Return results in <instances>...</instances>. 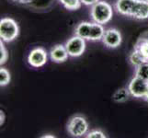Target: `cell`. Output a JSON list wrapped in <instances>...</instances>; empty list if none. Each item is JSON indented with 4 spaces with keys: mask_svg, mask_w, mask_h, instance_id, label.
Returning a JSON list of instances; mask_svg holds the SVG:
<instances>
[{
    "mask_svg": "<svg viewBox=\"0 0 148 138\" xmlns=\"http://www.w3.org/2000/svg\"><path fill=\"white\" fill-rule=\"evenodd\" d=\"M113 11L110 5L105 1H99L91 8V17L95 22L99 24L108 23L112 18Z\"/></svg>",
    "mask_w": 148,
    "mask_h": 138,
    "instance_id": "6da1fadb",
    "label": "cell"
},
{
    "mask_svg": "<svg viewBox=\"0 0 148 138\" xmlns=\"http://www.w3.org/2000/svg\"><path fill=\"white\" fill-rule=\"evenodd\" d=\"M18 35V26L14 19H2L0 21V37L4 42H12Z\"/></svg>",
    "mask_w": 148,
    "mask_h": 138,
    "instance_id": "7a4b0ae2",
    "label": "cell"
},
{
    "mask_svg": "<svg viewBox=\"0 0 148 138\" xmlns=\"http://www.w3.org/2000/svg\"><path fill=\"white\" fill-rule=\"evenodd\" d=\"M88 124L82 116H74L68 122L67 130L69 134L75 137H80L88 132Z\"/></svg>",
    "mask_w": 148,
    "mask_h": 138,
    "instance_id": "3957f363",
    "label": "cell"
},
{
    "mask_svg": "<svg viewBox=\"0 0 148 138\" xmlns=\"http://www.w3.org/2000/svg\"><path fill=\"white\" fill-rule=\"evenodd\" d=\"M65 48L67 50V53L72 57H77L82 55L86 49L85 39L81 38L77 35L69 39L65 43Z\"/></svg>",
    "mask_w": 148,
    "mask_h": 138,
    "instance_id": "277c9868",
    "label": "cell"
},
{
    "mask_svg": "<svg viewBox=\"0 0 148 138\" xmlns=\"http://www.w3.org/2000/svg\"><path fill=\"white\" fill-rule=\"evenodd\" d=\"M128 89L130 94L134 98H145L148 92V81H145L140 78L134 76L131 80Z\"/></svg>",
    "mask_w": 148,
    "mask_h": 138,
    "instance_id": "5b68a950",
    "label": "cell"
},
{
    "mask_svg": "<svg viewBox=\"0 0 148 138\" xmlns=\"http://www.w3.org/2000/svg\"><path fill=\"white\" fill-rule=\"evenodd\" d=\"M29 64L33 67H40L47 62V54L42 48L33 49L28 56Z\"/></svg>",
    "mask_w": 148,
    "mask_h": 138,
    "instance_id": "8992f818",
    "label": "cell"
},
{
    "mask_svg": "<svg viewBox=\"0 0 148 138\" xmlns=\"http://www.w3.org/2000/svg\"><path fill=\"white\" fill-rule=\"evenodd\" d=\"M102 41L107 47L117 48L121 43V35L116 29H109L105 30Z\"/></svg>",
    "mask_w": 148,
    "mask_h": 138,
    "instance_id": "52a82bcc",
    "label": "cell"
},
{
    "mask_svg": "<svg viewBox=\"0 0 148 138\" xmlns=\"http://www.w3.org/2000/svg\"><path fill=\"white\" fill-rule=\"evenodd\" d=\"M130 17L136 19H145L148 18V2L146 0H136Z\"/></svg>",
    "mask_w": 148,
    "mask_h": 138,
    "instance_id": "ba28073f",
    "label": "cell"
},
{
    "mask_svg": "<svg viewBox=\"0 0 148 138\" xmlns=\"http://www.w3.org/2000/svg\"><path fill=\"white\" fill-rule=\"evenodd\" d=\"M51 58L56 63H63L66 61L68 57V53L65 46L64 45H56L51 50Z\"/></svg>",
    "mask_w": 148,
    "mask_h": 138,
    "instance_id": "9c48e42d",
    "label": "cell"
},
{
    "mask_svg": "<svg viewBox=\"0 0 148 138\" xmlns=\"http://www.w3.org/2000/svg\"><path fill=\"white\" fill-rule=\"evenodd\" d=\"M136 0H118L116 2V9L119 13L125 16H131Z\"/></svg>",
    "mask_w": 148,
    "mask_h": 138,
    "instance_id": "30bf717a",
    "label": "cell"
},
{
    "mask_svg": "<svg viewBox=\"0 0 148 138\" xmlns=\"http://www.w3.org/2000/svg\"><path fill=\"white\" fill-rule=\"evenodd\" d=\"M105 33V30L103 29L102 24L99 23H92L91 24V30H90V35L89 39L90 41H99L102 40L103 35Z\"/></svg>",
    "mask_w": 148,
    "mask_h": 138,
    "instance_id": "8fae6325",
    "label": "cell"
},
{
    "mask_svg": "<svg viewBox=\"0 0 148 138\" xmlns=\"http://www.w3.org/2000/svg\"><path fill=\"white\" fill-rule=\"evenodd\" d=\"M91 24L89 22H81L78 26L75 28V35L83 38V39H89L90 30H91Z\"/></svg>",
    "mask_w": 148,
    "mask_h": 138,
    "instance_id": "7c38bea8",
    "label": "cell"
},
{
    "mask_svg": "<svg viewBox=\"0 0 148 138\" xmlns=\"http://www.w3.org/2000/svg\"><path fill=\"white\" fill-rule=\"evenodd\" d=\"M130 62L132 65H134L137 67V66H139L142 64L147 63V61L145 58V56L141 54L139 50L134 49V51L130 55Z\"/></svg>",
    "mask_w": 148,
    "mask_h": 138,
    "instance_id": "4fadbf2b",
    "label": "cell"
},
{
    "mask_svg": "<svg viewBox=\"0 0 148 138\" xmlns=\"http://www.w3.org/2000/svg\"><path fill=\"white\" fill-rule=\"evenodd\" d=\"M129 94H130L129 89H118L115 92L112 98H113V100L116 102H124V101H126L127 100H128Z\"/></svg>",
    "mask_w": 148,
    "mask_h": 138,
    "instance_id": "5bb4252c",
    "label": "cell"
},
{
    "mask_svg": "<svg viewBox=\"0 0 148 138\" xmlns=\"http://www.w3.org/2000/svg\"><path fill=\"white\" fill-rule=\"evenodd\" d=\"M135 76L148 81V63L142 64L137 66L135 70Z\"/></svg>",
    "mask_w": 148,
    "mask_h": 138,
    "instance_id": "9a60e30c",
    "label": "cell"
},
{
    "mask_svg": "<svg viewBox=\"0 0 148 138\" xmlns=\"http://www.w3.org/2000/svg\"><path fill=\"white\" fill-rule=\"evenodd\" d=\"M135 49L139 50L141 54L145 56L148 63V38L146 39H141L138 43H137Z\"/></svg>",
    "mask_w": 148,
    "mask_h": 138,
    "instance_id": "2e32d148",
    "label": "cell"
},
{
    "mask_svg": "<svg viewBox=\"0 0 148 138\" xmlns=\"http://www.w3.org/2000/svg\"><path fill=\"white\" fill-rule=\"evenodd\" d=\"M63 6L69 10H76L81 7V0H59Z\"/></svg>",
    "mask_w": 148,
    "mask_h": 138,
    "instance_id": "e0dca14e",
    "label": "cell"
},
{
    "mask_svg": "<svg viewBox=\"0 0 148 138\" xmlns=\"http://www.w3.org/2000/svg\"><path fill=\"white\" fill-rule=\"evenodd\" d=\"M10 81V74L6 68L0 69V85L1 87L7 86Z\"/></svg>",
    "mask_w": 148,
    "mask_h": 138,
    "instance_id": "ac0fdd59",
    "label": "cell"
},
{
    "mask_svg": "<svg viewBox=\"0 0 148 138\" xmlns=\"http://www.w3.org/2000/svg\"><path fill=\"white\" fill-rule=\"evenodd\" d=\"M0 54H1V57H0V64L3 65L6 63V61L8 60V51L5 47L4 43H2V40H1V43H0Z\"/></svg>",
    "mask_w": 148,
    "mask_h": 138,
    "instance_id": "d6986e66",
    "label": "cell"
},
{
    "mask_svg": "<svg viewBox=\"0 0 148 138\" xmlns=\"http://www.w3.org/2000/svg\"><path fill=\"white\" fill-rule=\"evenodd\" d=\"M86 137L88 138H106L107 136L104 135L103 132L96 130V131H92L88 133V135H86Z\"/></svg>",
    "mask_w": 148,
    "mask_h": 138,
    "instance_id": "ffe728a7",
    "label": "cell"
},
{
    "mask_svg": "<svg viewBox=\"0 0 148 138\" xmlns=\"http://www.w3.org/2000/svg\"><path fill=\"white\" fill-rule=\"evenodd\" d=\"M81 2L86 5V6H93L94 4L99 2V0H81Z\"/></svg>",
    "mask_w": 148,
    "mask_h": 138,
    "instance_id": "44dd1931",
    "label": "cell"
},
{
    "mask_svg": "<svg viewBox=\"0 0 148 138\" xmlns=\"http://www.w3.org/2000/svg\"><path fill=\"white\" fill-rule=\"evenodd\" d=\"M12 1L18 3V4H29V3L33 2L34 0H12Z\"/></svg>",
    "mask_w": 148,
    "mask_h": 138,
    "instance_id": "7402d4cb",
    "label": "cell"
},
{
    "mask_svg": "<svg viewBox=\"0 0 148 138\" xmlns=\"http://www.w3.org/2000/svg\"><path fill=\"white\" fill-rule=\"evenodd\" d=\"M4 122V113L3 111H1V124Z\"/></svg>",
    "mask_w": 148,
    "mask_h": 138,
    "instance_id": "603a6c76",
    "label": "cell"
},
{
    "mask_svg": "<svg viewBox=\"0 0 148 138\" xmlns=\"http://www.w3.org/2000/svg\"><path fill=\"white\" fill-rule=\"evenodd\" d=\"M145 100H146V101H148V92H147V93H146V95L145 96Z\"/></svg>",
    "mask_w": 148,
    "mask_h": 138,
    "instance_id": "cb8c5ba5",
    "label": "cell"
},
{
    "mask_svg": "<svg viewBox=\"0 0 148 138\" xmlns=\"http://www.w3.org/2000/svg\"><path fill=\"white\" fill-rule=\"evenodd\" d=\"M146 1H147V2H148V0H146Z\"/></svg>",
    "mask_w": 148,
    "mask_h": 138,
    "instance_id": "d4e9b609",
    "label": "cell"
}]
</instances>
